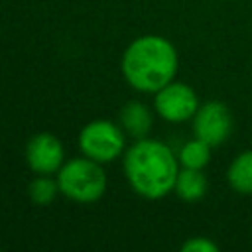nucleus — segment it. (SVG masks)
<instances>
[{
    "label": "nucleus",
    "instance_id": "obj_1",
    "mask_svg": "<svg viewBox=\"0 0 252 252\" xmlns=\"http://www.w3.org/2000/svg\"><path fill=\"white\" fill-rule=\"evenodd\" d=\"M124 171L132 189L146 199H161L175 187L177 158L158 140L138 138L124 158Z\"/></svg>",
    "mask_w": 252,
    "mask_h": 252
},
{
    "label": "nucleus",
    "instance_id": "obj_2",
    "mask_svg": "<svg viewBox=\"0 0 252 252\" xmlns=\"http://www.w3.org/2000/svg\"><path fill=\"white\" fill-rule=\"evenodd\" d=\"M122 73L134 89L158 93L177 73V51L165 37L142 35L124 51Z\"/></svg>",
    "mask_w": 252,
    "mask_h": 252
},
{
    "label": "nucleus",
    "instance_id": "obj_3",
    "mask_svg": "<svg viewBox=\"0 0 252 252\" xmlns=\"http://www.w3.org/2000/svg\"><path fill=\"white\" fill-rule=\"evenodd\" d=\"M57 185L65 197L77 203H93L102 197L106 175L98 161L85 156L61 165L57 171Z\"/></svg>",
    "mask_w": 252,
    "mask_h": 252
},
{
    "label": "nucleus",
    "instance_id": "obj_4",
    "mask_svg": "<svg viewBox=\"0 0 252 252\" xmlns=\"http://www.w3.org/2000/svg\"><path fill=\"white\" fill-rule=\"evenodd\" d=\"M79 146L87 158L98 163L112 161L124 152V130L108 120L89 122L79 134Z\"/></svg>",
    "mask_w": 252,
    "mask_h": 252
},
{
    "label": "nucleus",
    "instance_id": "obj_5",
    "mask_svg": "<svg viewBox=\"0 0 252 252\" xmlns=\"http://www.w3.org/2000/svg\"><path fill=\"white\" fill-rule=\"evenodd\" d=\"M154 106L158 114L167 122H185L195 116L199 100L195 91L185 83H167L156 93Z\"/></svg>",
    "mask_w": 252,
    "mask_h": 252
},
{
    "label": "nucleus",
    "instance_id": "obj_6",
    "mask_svg": "<svg viewBox=\"0 0 252 252\" xmlns=\"http://www.w3.org/2000/svg\"><path fill=\"white\" fill-rule=\"evenodd\" d=\"M193 132L195 138L207 142L211 148L220 146L232 132V116L226 104L211 100L199 106L193 116Z\"/></svg>",
    "mask_w": 252,
    "mask_h": 252
},
{
    "label": "nucleus",
    "instance_id": "obj_7",
    "mask_svg": "<svg viewBox=\"0 0 252 252\" xmlns=\"http://www.w3.org/2000/svg\"><path fill=\"white\" fill-rule=\"evenodd\" d=\"M26 161L39 175L59 171L63 165V146L59 138L47 132L33 136L26 148Z\"/></svg>",
    "mask_w": 252,
    "mask_h": 252
},
{
    "label": "nucleus",
    "instance_id": "obj_8",
    "mask_svg": "<svg viewBox=\"0 0 252 252\" xmlns=\"http://www.w3.org/2000/svg\"><path fill=\"white\" fill-rule=\"evenodd\" d=\"M122 128L134 138H146L152 130V114L142 102H128L120 112Z\"/></svg>",
    "mask_w": 252,
    "mask_h": 252
},
{
    "label": "nucleus",
    "instance_id": "obj_9",
    "mask_svg": "<svg viewBox=\"0 0 252 252\" xmlns=\"http://www.w3.org/2000/svg\"><path fill=\"white\" fill-rule=\"evenodd\" d=\"M226 179L236 193L252 195V150L238 154L228 165Z\"/></svg>",
    "mask_w": 252,
    "mask_h": 252
},
{
    "label": "nucleus",
    "instance_id": "obj_10",
    "mask_svg": "<svg viewBox=\"0 0 252 252\" xmlns=\"http://www.w3.org/2000/svg\"><path fill=\"white\" fill-rule=\"evenodd\" d=\"M175 193L183 201H199L207 193V179L201 169L183 167L175 179Z\"/></svg>",
    "mask_w": 252,
    "mask_h": 252
},
{
    "label": "nucleus",
    "instance_id": "obj_11",
    "mask_svg": "<svg viewBox=\"0 0 252 252\" xmlns=\"http://www.w3.org/2000/svg\"><path fill=\"white\" fill-rule=\"evenodd\" d=\"M209 159H211V146L199 138L183 144V148L179 152V161L183 163V167L203 169L209 163Z\"/></svg>",
    "mask_w": 252,
    "mask_h": 252
},
{
    "label": "nucleus",
    "instance_id": "obj_12",
    "mask_svg": "<svg viewBox=\"0 0 252 252\" xmlns=\"http://www.w3.org/2000/svg\"><path fill=\"white\" fill-rule=\"evenodd\" d=\"M59 191L57 181L49 179L47 175H39L30 183V197L35 205H49Z\"/></svg>",
    "mask_w": 252,
    "mask_h": 252
},
{
    "label": "nucleus",
    "instance_id": "obj_13",
    "mask_svg": "<svg viewBox=\"0 0 252 252\" xmlns=\"http://www.w3.org/2000/svg\"><path fill=\"white\" fill-rule=\"evenodd\" d=\"M181 250H183V252H217L219 246H217L213 240L205 238V236H193V238H189V240L181 246Z\"/></svg>",
    "mask_w": 252,
    "mask_h": 252
}]
</instances>
